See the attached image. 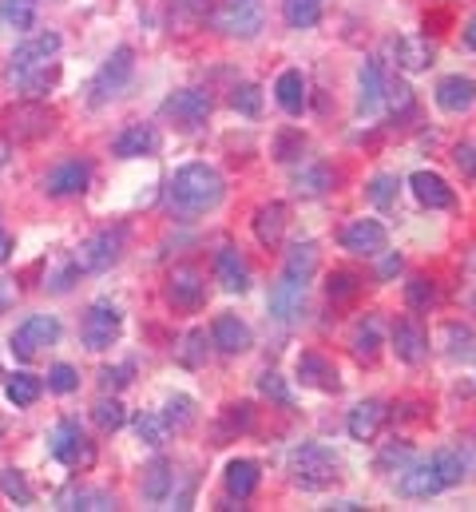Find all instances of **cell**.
Here are the masks:
<instances>
[{"label": "cell", "mask_w": 476, "mask_h": 512, "mask_svg": "<svg viewBox=\"0 0 476 512\" xmlns=\"http://www.w3.org/2000/svg\"><path fill=\"white\" fill-rule=\"evenodd\" d=\"M393 350H397V358H401L405 366H421V362L429 358V334H425L413 318H401V322L393 326Z\"/></svg>", "instance_id": "obj_17"}, {"label": "cell", "mask_w": 476, "mask_h": 512, "mask_svg": "<svg viewBox=\"0 0 476 512\" xmlns=\"http://www.w3.org/2000/svg\"><path fill=\"white\" fill-rule=\"evenodd\" d=\"M76 385H80V374H76L72 366H52V370H48V389H52V393H72Z\"/></svg>", "instance_id": "obj_54"}, {"label": "cell", "mask_w": 476, "mask_h": 512, "mask_svg": "<svg viewBox=\"0 0 476 512\" xmlns=\"http://www.w3.org/2000/svg\"><path fill=\"white\" fill-rule=\"evenodd\" d=\"M231 108L242 112V116H258V112H262V92H258V84H238L235 92H231Z\"/></svg>", "instance_id": "obj_49"}, {"label": "cell", "mask_w": 476, "mask_h": 512, "mask_svg": "<svg viewBox=\"0 0 476 512\" xmlns=\"http://www.w3.org/2000/svg\"><path fill=\"white\" fill-rule=\"evenodd\" d=\"M385 104H389V112L401 120V116H409L413 112V88L405 84V80H393V84H385Z\"/></svg>", "instance_id": "obj_45"}, {"label": "cell", "mask_w": 476, "mask_h": 512, "mask_svg": "<svg viewBox=\"0 0 476 512\" xmlns=\"http://www.w3.org/2000/svg\"><path fill=\"white\" fill-rule=\"evenodd\" d=\"M56 52H60V36H56V32H36V36H28L24 44H16V52H12V68L44 64V60H52Z\"/></svg>", "instance_id": "obj_28"}, {"label": "cell", "mask_w": 476, "mask_h": 512, "mask_svg": "<svg viewBox=\"0 0 476 512\" xmlns=\"http://www.w3.org/2000/svg\"><path fill=\"white\" fill-rule=\"evenodd\" d=\"M338 469H342L338 453L330 445H322V441H306V445H298L290 453V481L298 489L318 493V489H326V485L338 481Z\"/></svg>", "instance_id": "obj_2"}, {"label": "cell", "mask_w": 476, "mask_h": 512, "mask_svg": "<svg viewBox=\"0 0 476 512\" xmlns=\"http://www.w3.org/2000/svg\"><path fill=\"white\" fill-rule=\"evenodd\" d=\"M377 350H381V318L369 314V318L354 330V354L361 358V362H373Z\"/></svg>", "instance_id": "obj_37"}, {"label": "cell", "mask_w": 476, "mask_h": 512, "mask_svg": "<svg viewBox=\"0 0 476 512\" xmlns=\"http://www.w3.org/2000/svg\"><path fill=\"white\" fill-rule=\"evenodd\" d=\"M258 393H262V397H270V401H278V405H286V409L294 405L290 389H286V382H282L278 374H262V378H258Z\"/></svg>", "instance_id": "obj_51"}, {"label": "cell", "mask_w": 476, "mask_h": 512, "mask_svg": "<svg viewBox=\"0 0 476 512\" xmlns=\"http://www.w3.org/2000/svg\"><path fill=\"white\" fill-rule=\"evenodd\" d=\"M48 453L68 465V469H92L96 465V445L88 441V433L76 425V421H60L48 437Z\"/></svg>", "instance_id": "obj_4"}, {"label": "cell", "mask_w": 476, "mask_h": 512, "mask_svg": "<svg viewBox=\"0 0 476 512\" xmlns=\"http://www.w3.org/2000/svg\"><path fill=\"white\" fill-rule=\"evenodd\" d=\"M131 76H135V52L131 48H116L112 56H108V64L96 72V80H92V104H108L112 96H119L127 84H131Z\"/></svg>", "instance_id": "obj_8"}, {"label": "cell", "mask_w": 476, "mask_h": 512, "mask_svg": "<svg viewBox=\"0 0 476 512\" xmlns=\"http://www.w3.org/2000/svg\"><path fill=\"white\" fill-rule=\"evenodd\" d=\"M306 306V282H294L286 274H278V282L270 286V318L278 322H294Z\"/></svg>", "instance_id": "obj_15"}, {"label": "cell", "mask_w": 476, "mask_h": 512, "mask_svg": "<svg viewBox=\"0 0 476 512\" xmlns=\"http://www.w3.org/2000/svg\"><path fill=\"white\" fill-rule=\"evenodd\" d=\"M437 104H441V112H449V116L469 112L476 104V80L473 76H445V80L437 84Z\"/></svg>", "instance_id": "obj_19"}, {"label": "cell", "mask_w": 476, "mask_h": 512, "mask_svg": "<svg viewBox=\"0 0 476 512\" xmlns=\"http://www.w3.org/2000/svg\"><path fill=\"white\" fill-rule=\"evenodd\" d=\"M401 497H409V501H425V497H433V493H441L445 485H441V477H437V469L429 465V461H413L409 469H401Z\"/></svg>", "instance_id": "obj_22"}, {"label": "cell", "mask_w": 476, "mask_h": 512, "mask_svg": "<svg viewBox=\"0 0 476 512\" xmlns=\"http://www.w3.org/2000/svg\"><path fill=\"white\" fill-rule=\"evenodd\" d=\"M429 465L437 469V477H441V485H445V489H453V485L469 481V469H465V457L457 453V445H441V449L433 453V461H429Z\"/></svg>", "instance_id": "obj_32"}, {"label": "cell", "mask_w": 476, "mask_h": 512, "mask_svg": "<svg viewBox=\"0 0 476 512\" xmlns=\"http://www.w3.org/2000/svg\"><path fill=\"white\" fill-rule=\"evenodd\" d=\"M0 20L8 28H32L36 20V0H0Z\"/></svg>", "instance_id": "obj_43"}, {"label": "cell", "mask_w": 476, "mask_h": 512, "mask_svg": "<svg viewBox=\"0 0 476 512\" xmlns=\"http://www.w3.org/2000/svg\"><path fill=\"white\" fill-rule=\"evenodd\" d=\"M385 255V251H381ZM401 270V255H385V262H381V278H393Z\"/></svg>", "instance_id": "obj_60"}, {"label": "cell", "mask_w": 476, "mask_h": 512, "mask_svg": "<svg viewBox=\"0 0 476 512\" xmlns=\"http://www.w3.org/2000/svg\"><path fill=\"white\" fill-rule=\"evenodd\" d=\"M405 302H409V310H433L437 306V282L425 278V274L409 278L405 282Z\"/></svg>", "instance_id": "obj_39"}, {"label": "cell", "mask_w": 476, "mask_h": 512, "mask_svg": "<svg viewBox=\"0 0 476 512\" xmlns=\"http://www.w3.org/2000/svg\"><path fill=\"white\" fill-rule=\"evenodd\" d=\"M92 183V167L84 159H64L56 163L48 175H44V191L56 195V199H72V195H84Z\"/></svg>", "instance_id": "obj_11"}, {"label": "cell", "mask_w": 476, "mask_h": 512, "mask_svg": "<svg viewBox=\"0 0 476 512\" xmlns=\"http://www.w3.org/2000/svg\"><path fill=\"white\" fill-rule=\"evenodd\" d=\"M461 302L469 306V310H476V247L465 255V266H461Z\"/></svg>", "instance_id": "obj_50"}, {"label": "cell", "mask_w": 476, "mask_h": 512, "mask_svg": "<svg viewBox=\"0 0 476 512\" xmlns=\"http://www.w3.org/2000/svg\"><path fill=\"white\" fill-rule=\"evenodd\" d=\"M127 382H131V366H116V370L108 366V370H100V385L104 389H123Z\"/></svg>", "instance_id": "obj_57"}, {"label": "cell", "mask_w": 476, "mask_h": 512, "mask_svg": "<svg viewBox=\"0 0 476 512\" xmlns=\"http://www.w3.org/2000/svg\"><path fill=\"white\" fill-rule=\"evenodd\" d=\"M167 120H175L183 131H199L211 120V96L199 92V88H183V92H171L159 108Z\"/></svg>", "instance_id": "obj_7"}, {"label": "cell", "mask_w": 476, "mask_h": 512, "mask_svg": "<svg viewBox=\"0 0 476 512\" xmlns=\"http://www.w3.org/2000/svg\"><path fill=\"white\" fill-rule=\"evenodd\" d=\"M112 151H116L119 159H143V155H155V151H159V131L151 128V124H131V128H123L116 135Z\"/></svg>", "instance_id": "obj_21"}, {"label": "cell", "mask_w": 476, "mask_h": 512, "mask_svg": "<svg viewBox=\"0 0 476 512\" xmlns=\"http://www.w3.org/2000/svg\"><path fill=\"white\" fill-rule=\"evenodd\" d=\"M298 378H302V385H314V389H322V393H338V389H342L338 366H334L326 354H318V350H306V354L298 358Z\"/></svg>", "instance_id": "obj_18"}, {"label": "cell", "mask_w": 476, "mask_h": 512, "mask_svg": "<svg viewBox=\"0 0 476 512\" xmlns=\"http://www.w3.org/2000/svg\"><path fill=\"white\" fill-rule=\"evenodd\" d=\"M282 20L298 32H306L322 20V0H282Z\"/></svg>", "instance_id": "obj_35"}, {"label": "cell", "mask_w": 476, "mask_h": 512, "mask_svg": "<svg viewBox=\"0 0 476 512\" xmlns=\"http://www.w3.org/2000/svg\"><path fill=\"white\" fill-rule=\"evenodd\" d=\"M453 163L461 167V175H476V139H461L453 147Z\"/></svg>", "instance_id": "obj_55"}, {"label": "cell", "mask_w": 476, "mask_h": 512, "mask_svg": "<svg viewBox=\"0 0 476 512\" xmlns=\"http://www.w3.org/2000/svg\"><path fill=\"white\" fill-rule=\"evenodd\" d=\"M465 40H469V48H476V16L469 20V28H465Z\"/></svg>", "instance_id": "obj_62"}, {"label": "cell", "mask_w": 476, "mask_h": 512, "mask_svg": "<svg viewBox=\"0 0 476 512\" xmlns=\"http://www.w3.org/2000/svg\"><path fill=\"white\" fill-rule=\"evenodd\" d=\"M457 453L465 457V469H469V477H473V473H476V433H465V437H461Z\"/></svg>", "instance_id": "obj_58"}, {"label": "cell", "mask_w": 476, "mask_h": 512, "mask_svg": "<svg viewBox=\"0 0 476 512\" xmlns=\"http://www.w3.org/2000/svg\"><path fill=\"white\" fill-rule=\"evenodd\" d=\"M223 195H227V183L207 163L179 167L175 179H171V187H167L171 211H179V215H207V211H215L223 203Z\"/></svg>", "instance_id": "obj_1"}, {"label": "cell", "mask_w": 476, "mask_h": 512, "mask_svg": "<svg viewBox=\"0 0 476 512\" xmlns=\"http://www.w3.org/2000/svg\"><path fill=\"white\" fill-rule=\"evenodd\" d=\"M203 298H207V282L199 278V270L179 266V270L167 278V302H171L175 310H199Z\"/></svg>", "instance_id": "obj_12"}, {"label": "cell", "mask_w": 476, "mask_h": 512, "mask_svg": "<svg viewBox=\"0 0 476 512\" xmlns=\"http://www.w3.org/2000/svg\"><path fill=\"white\" fill-rule=\"evenodd\" d=\"M314 270H318V243H314V239L294 243V247L286 251V266H282V274H286V278H294V282H306V286H310Z\"/></svg>", "instance_id": "obj_30"}, {"label": "cell", "mask_w": 476, "mask_h": 512, "mask_svg": "<svg viewBox=\"0 0 476 512\" xmlns=\"http://www.w3.org/2000/svg\"><path fill=\"white\" fill-rule=\"evenodd\" d=\"M60 342V322L52 314H32L16 334H12V350L20 362H32L44 354V346H56Z\"/></svg>", "instance_id": "obj_6"}, {"label": "cell", "mask_w": 476, "mask_h": 512, "mask_svg": "<svg viewBox=\"0 0 476 512\" xmlns=\"http://www.w3.org/2000/svg\"><path fill=\"white\" fill-rule=\"evenodd\" d=\"M167 433H171V425H167L163 413H143V417L135 421V437H139L143 445H151V449H159V445L167 441Z\"/></svg>", "instance_id": "obj_40"}, {"label": "cell", "mask_w": 476, "mask_h": 512, "mask_svg": "<svg viewBox=\"0 0 476 512\" xmlns=\"http://www.w3.org/2000/svg\"><path fill=\"white\" fill-rule=\"evenodd\" d=\"M211 342L223 354H246L250 350V326L242 318H235V314H219L215 326H211Z\"/></svg>", "instance_id": "obj_24"}, {"label": "cell", "mask_w": 476, "mask_h": 512, "mask_svg": "<svg viewBox=\"0 0 476 512\" xmlns=\"http://www.w3.org/2000/svg\"><path fill=\"white\" fill-rule=\"evenodd\" d=\"M40 393H44V385H40V378H32V374H16V378L8 382V401H12L16 409L36 405V401H40Z\"/></svg>", "instance_id": "obj_41"}, {"label": "cell", "mask_w": 476, "mask_h": 512, "mask_svg": "<svg viewBox=\"0 0 476 512\" xmlns=\"http://www.w3.org/2000/svg\"><path fill=\"white\" fill-rule=\"evenodd\" d=\"M119 330H123V314H119L112 302H96V306L84 314L80 338H84V346H88L92 354H100V350H112V346H116Z\"/></svg>", "instance_id": "obj_5"}, {"label": "cell", "mask_w": 476, "mask_h": 512, "mask_svg": "<svg viewBox=\"0 0 476 512\" xmlns=\"http://www.w3.org/2000/svg\"><path fill=\"white\" fill-rule=\"evenodd\" d=\"M4 131L12 135V139H40V135H48L52 131V112L48 108H40L36 100H24V104H16V108H8L4 112Z\"/></svg>", "instance_id": "obj_10"}, {"label": "cell", "mask_w": 476, "mask_h": 512, "mask_svg": "<svg viewBox=\"0 0 476 512\" xmlns=\"http://www.w3.org/2000/svg\"><path fill=\"white\" fill-rule=\"evenodd\" d=\"M60 509L108 512V509H116V497H112V493H100V489H72V493H64V497H60Z\"/></svg>", "instance_id": "obj_36"}, {"label": "cell", "mask_w": 476, "mask_h": 512, "mask_svg": "<svg viewBox=\"0 0 476 512\" xmlns=\"http://www.w3.org/2000/svg\"><path fill=\"white\" fill-rule=\"evenodd\" d=\"M179 362L187 370H199L207 362V330H187V338L179 346Z\"/></svg>", "instance_id": "obj_42"}, {"label": "cell", "mask_w": 476, "mask_h": 512, "mask_svg": "<svg viewBox=\"0 0 476 512\" xmlns=\"http://www.w3.org/2000/svg\"><path fill=\"white\" fill-rule=\"evenodd\" d=\"M397 175H389V171H381V175H373L369 179V199L377 203V207H393L397 203Z\"/></svg>", "instance_id": "obj_48"}, {"label": "cell", "mask_w": 476, "mask_h": 512, "mask_svg": "<svg viewBox=\"0 0 476 512\" xmlns=\"http://www.w3.org/2000/svg\"><path fill=\"white\" fill-rule=\"evenodd\" d=\"M4 163H8V147L0 143V167H4Z\"/></svg>", "instance_id": "obj_63"}, {"label": "cell", "mask_w": 476, "mask_h": 512, "mask_svg": "<svg viewBox=\"0 0 476 512\" xmlns=\"http://www.w3.org/2000/svg\"><path fill=\"white\" fill-rule=\"evenodd\" d=\"M409 187H413L417 203H421V207H429V211H449V207L457 203L453 187H449L437 171H413V175H409Z\"/></svg>", "instance_id": "obj_14"}, {"label": "cell", "mask_w": 476, "mask_h": 512, "mask_svg": "<svg viewBox=\"0 0 476 512\" xmlns=\"http://www.w3.org/2000/svg\"><path fill=\"white\" fill-rule=\"evenodd\" d=\"M330 187H334V171H330L326 163H310V167L298 171V179H294V191L306 195V199H318V195H326Z\"/></svg>", "instance_id": "obj_34"}, {"label": "cell", "mask_w": 476, "mask_h": 512, "mask_svg": "<svg viewBox=\"0 0 476 512\" xmlns=\"http://www.w3.org/2000/svg\"><path fill=\"white\" fill-rule=\"evenodd\" d=\"M123 247H127V231L123 227H104V231H96L92 239L80 243L72 266L84 270V274H104V270H112L123 258Z\"/></svg>", "instance_id": "obj_3"}, {"label": "cell", "mask_w": 476, "mask_h": 512, "mask_svg": "<svg viewBox=\"0 0 476 512\" xmlns=\"http://www.w3.org/2000/svg\"><path fill=\"white\" fill-rule=\"evenodd\" d=\"M8 255H12V239L0 231V262H8Z\"/></svg>", "instance_id": "obj_61"}, {"label": "cell", "mask_w": 476, "mask_h": 512, "mask_svg": "<svg viewBox=\"0 0 476 512\" xmlns=\"http://www.w3.org/2000/svg\"><path fill=\"white\" fill-rule=\"evenodd\" d=\"M0 493H4L8 501H16L20 509L32 505V489H28V481H24L16 469H4V473H0Z\"/></svg>", "instance_id": "obj_46"}, {"label": "cell", "mask_w": 476, "mask_h": 512, "mask_svg": "<svg viewBox=\"0 0 476 512\" xmlns=\"http://www.w3.org/2000/svg\"><path fill=\"white\" fill-rule=\"evenodd\" d=\"M171 485H175V473H171V461H163V457H155L147 469H143V497L151 501V505H159V501H167V493H171Z\"/></svg>", "instance_id": "obj_33"}, {"label": "cell", "mask_w": 476, "mask_h": 512, "mask_svg": "<svg viewBox=\"0 0 476 512\" xmlns=\"http://www.w3.org/2000/svg\"><path fill=\"white\" fill-rule=\"evenodd\" d=\"M385 243H389V231L377 219H357V223L346 227V235H342V247L350 255H361V258H377L385 251Z\"/></svg>", "instance_id": "obj_13"}, {"label": "cell", "mask_w": 476, "mask_h": 512, "mask_svg": "<svg viewBox=\"0 0 476 512\" xmlns=\"http://www.w3.org/2000/svg\"><path fill=\"white\" fill-rule=\"evenodd\" d=\"M286 223H290V211H286V203H262L258 211H254V239L262 243V247H278L282 243V235H286Z\"/></svg>", "instance_id": "obj_20"}, {"label": "cell", "mask_w": 476, "mask_h": 512, "mask_svg": "<svg viewBox=\"0 0 476 512\" xmlns=\"http://www.w3.org/2000/svg\"><path fill=\"white\" fill-rule=\"evenodd\" d=\"M215 274H219V282H223L227 294H246V290H250V266H246V258L238 255L235 247H223V251H219Z\"/></svg>", "instance_id": "obj_26"}, {"label": "cell", "mask_w": 476, "mask_h": 512, "mask_svg": "<svg viewBox=\"0 0 476 512\" xmlns=\"http://www.w3.org/2000/svg\"><path fill=\"white\" fill-rule=\"evenodd\" d=\"M92 417H96V425H100L104 433H116L119 425L127 421V413H123V405H119L116 397H104V401H96Z\"/></svg>", "instance_id": "obj_47"}, {"label": "cell", "mask_w": 476, "mask_h": 512, "mask_svg": "<svg viewBox=\"0 0 476 512\" xmlns=\"http://www.w3.org/2000/svg\"><path fill=\"white\" fill-rule=\"evenodd\" d=\"M12 80H16V88H20L24 100H40L60 80V64L56 60H44V64H28V68H12Z\"/></svg>", "instance_id": "obj_16"}, {"label": "cell", "mask_w": 476, "mask_h": 512, "mask_svg": "<svg viewBox=\"0 0 476 512\" xmlns=\"http://www.w3.org/2000/svg\"><path fill=\"white\" fill-rule=\"evenodd\" d=\"M207 8H211V0H175V12H179L183 20H203Z\"/></svg>", "instance_id": "obj_56"}, {"label": "cell", "mask_w": 476, "mask_h": 512, "mask_svg": "<svg viewBox=\"0 0 476 512\" xmlns=\"http://www.w3.org/2000/svg\"><path fill=\"white\" fill-rule=\"evenodd\" d=\"M294 147H298V151L306 147V143H302V135H282V139H278V159H282V163L298 159V155H294Z\"/></svg>", "instance_id": "obj_59"}, {"label": "cell", "mask_w": 476, "mask_h": 512, "mask_svg": "<svg viewBox=\"0 0 476 512\" xmlns=\"http://www.w3.org/2000/svg\"><path fill=\"white\" fill-rule=\"evenodd\" d=\"M215 28L223 36H238V40H250L262 32V8L254 0H227L219 12H215Z\"/></svg>", "instance_id": "obj_9"}, {"label": "cell", "mask_w": 476, "mask_h": 512, "mask_svg": "<svg viewBox=\"0 0 476 512\" xmlns=\"http://www.w3.org/2000/svg\"><path fill=\"white\" fill-rule=\"evenodd\" d=\"M393 52H397V64L409 68V72H421V68L433 64V44H429V36H401V40L393 44Z\"/></svg>", "instance_id": "obj_31"}, {"label": "cell", "mask_w": 476, "mask_h": 512, "mask_svg": "<svg viewBox=\"0 0 476 512\" xmlns=\"http://www.w3.org/2000/svg\"><path fill=\"white\" fill-rule=\"evenodd\" d=\"M0 378H4V374H0Z\"/></svg>", "instance_id": "obj_64"}, {"label": "cell", "mask_w": 476, "mask_h": 512, "mask_svg": "<svg viewBox=\"0 0 476 512\" xmlns=\"http://www.w3.org/2000/svg\"><path fill=\"white\" fill-rule=\"evenodd\" d=\"M326 290H330V298H354L357 290H361V278L350 274V270H338V274H330Z\"/></svg>", "instance_id": "obj_52"}, {"label": "cell", "mask_w": 476, "mask_h": 512, "mask_svg": "<svg viewBox=\"0 0 476 512\" xmlns=\"http://www.w3.org/2000/svg\"><path fill=\"white\" fill-rule=\"evenodd\" d=\"M445 342H449V354H453V358H465L469 346H473V330L453 322V326H445Z\"/></svg>", "instance_id": "obj_53"}, {"label": "cell", "mask_w": 476, "mask_h": 512, "mask_svg": "<svg viewBox=\"0 0 476 512\" xmlns=\"http://www.w3.org/2000/svg\"><path fill=\"white\" fill-rule=\"evenodd\" d=\"M167 425L175 429V433H183V429H191V421H195V401L187 397V393H175L171 401H167Z\"/></svg>", "instance_id": "obj_44"}, {"label": "cell", "mask_w": 476, "mask_h": 512, "mask_svg": "<svg viewBox=\"0 0 476 512\" xmlns=\"http://www.w3.org/2000/svg\"><path fill=\"white\" fill-rule=\"evenodd\" d=\"M413 461H417V453H413L409 441H389V445L377 453V469H381V473H401V469H409Z\"/></svg>", "instance_id": "obj_38"}, {"label": "cell", "mask_w": 476, "mask_h": 512, "mask_svg": "<svg viewBox=\"0 0 476 512\" xmlns=\"http://www.w3.org/2000/svg\"><path fill=\"white\" fill-rule=\"evenodd\" d=\"M274 96H278L286 116H302L306 112V76L298 68H286L278 76V84H274Z\"/></svg>", "instance_id": "obj_29"}, {"label": "cell", "mask_w": 476, "mask_h": 512, "mask_svg": "<svg viewBox=\"0 0 476 512\" xmlns=\"http://www.w3.org/2000/svg\"><path fill=\"white\" fill-rule=\"evenodd\" d=\"M385 100V80H381V64L377 60H365L361 72H357V112L361 116H373Z\"/></svg>", "instance_id": "obj_23"}, {"label": "cell", "mask_w": 476, "mask_h": 512, "mask_svg": "<svg viewBox=\"0 0 476 512\" xmlns=\"http://www.w3.org/2000/svg\"><path fill=\"white\" fill-rule=\"evenodd\" d=\"M258 481H262V469H258V461H250V457L231 461V465H227V473H223V485H227L231 501H246V497H254Z\"/></svg>", "instance_id": "obj_27"}, {"label": "cell", "mask_w": 476, "mask_h": 512, "mask_svg": "<svg viewBox=\"0 0 476 512\" xmlns=\"http://www.w3.org/2000/svg\"><path fill=\"white\" fill-rule=\"evenodd\" d=\"M385 417H389L385 401H361V405H354V409H350L346 429H350V437H354V441H373V437L381 433Z\"/></svg>", "instance_id": "obj_25"}]
</instances>
